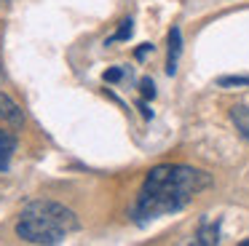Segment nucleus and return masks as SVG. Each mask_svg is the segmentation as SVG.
I'll list each match as a JSON object with an SVG mask.
<instances>
[{
    "mask_svg": "<svg viewBox=\"0 0 249 246\" xmlns=\"http://www.w3.org/2000/svg\"><path fill=\"white\" fill-rule=\"evenodd\" d=\"M147 51H153V46L150 43H142V48H137V59H145Z\"/></svg>",
    "mask_w": 249,
    "mask_h": 246,
    "instance_id": "obj_12",
    "label": "nucleus"
},
{
    "mask_svg": "<svg viewBox=\"0 0 249 246\" xmlns=\"http://www.w3.org/2000/svg\"><path fill=\"white\" fill-rule=\"evenodd\" d=\"M196 244H204V246H212V244H220V225H204L196 235Z\"/></svg>",
    "mask_w": 249,
    "mask_h": 246,
    "instance_id": "obj_7",
    "label": "nucleus"
},
{
    "mask_svg": "<svg viewBox=\"0 0 249 246\" xmlns=\"http://www.w3.org/2000/svg\"><path fill=\"white\" fill-rule=\"evenodd\" d=\"M217 83H220L222 88H231V86H249V75H225V78H220Z\"/></svg>",
    "mask_w": 249,
    "mask_h": 246,
    "instance_id": "obj_9",
    "label": "nucleus"
},
{
    "mask_svg": "<svg viewBox=\"0 0 249 246\" xmlns=\"http://www.w3.org/2000/svg\"><path fill=\"white\" fill-rule=\"evenodd\" d=\"M3 3H8V0H0V5H3Z\"/></svg>",
    "mask_w": 249,
    "mask_h": 246,
    "instance_id": "obj_14",
    "label": "nucleus"
},
{
    "mask_svg": "<svg viewBox=\"0 0 249 246\" xmlns=\"http://www.w3.org/2000/svg\"><path fill=\"white\" fill-rule=\"evenodd\" d=\"M140 86H142V96H145V99H153V96H156V86H153L150 78H145Z\"/></svg>",
    "mask_w": 249,
    "mask_h": 246,
    "instance_id": "obj_10",
    "label": "nucleus"
},
{
    "mask_svg": "<svg viewBox=\"0 0 249 246\" xmlns=\"http://www.w3.org/2000/svg\"><path fill=\"white\" fill-rule=\"evenodd\" d=\"M179 53H182V32H179V27H172V32H169V59H166V72L169 75L177 72Z\"/></svg>",
    "mask_w": 249,
    "mask_h": 246,
    "instance_id": "obj_4",
    "label": "nucleus"
},
{
    "mask_svg": "<svg viewBox=\"0 0 249 246\" xmlns=\"http://www.w3.org/2000/svg\"><path fill=\"white\" fill-rule=\"evenodd\" d=\"M209 185L212 176L201 169H193V166H182V163L156 166V169L147 171L131 214H134L137 222L166 217V214L185 209Z\"/></svg>",
    "mask_w": 249,
    "mask_h": 246,
    "instance_id": "obj_1",
    "label": "nucleus"
},
{
    "mask_svg": "<svg viewBox=\"0 0 249 246\" xmlns=\"http://www.w3.org/2000/svg\"><path fill=\"white\" fill-rule=\"evenodd\" d=\"M241 246H249V238H247V241H241Z\"/></svg>",
    "mask_w": 249,
    "mask_h": 246,
    "instance_id": "obj_13",
    "label": "nucleus"
},
{
    "mask_svg": "<svg viewBox=\"0 0 249 246\" xmlns=\"http://www.w3.org/2000/svg\"><path fill=\"white\" fill-rule=\"evenodd\" d=\"M231 121H233V126H236V131L249 142V107L247 105L231 107Z\"/></svg>",
    "mask_w": 249,
    "mask_h": 246,
    "instance_id": "obj_6",
    "label": "nucleus"
},
{
    "mask_svg": "<svg viewBox=\"0 0 249 246\" xmlns=\"http://www.w3.org/2000/svg\"><path fill=\"white\" fill-rule=\"evenodd\" d=\"M75 230H78L75 211L56 201L27 203L17 219V235L27 244H59Z\"/></svg>",
    "mask_w": 249,
    "mask_h": 246,
    "instance_id": "obj_2",
    "label": "nucleus"
},
{
    "mask_svg": "<svg viewBox=\"0 0 249 246\" xmlns=\"http://www.w3.org/2000/svg\"><path fill=\"white\" fill-rule=\"evenodd\" d=\"M0 121L8 123V126H14V128L24 126L22 107H19L17 102H14L11 96H8V94H3V91H0Z\"/></svg>",
    "mask_w": 249,
    "mask_h": 246,
    "instance_id": "obj_3",
    "label": "nucleus"
},
{
    "mask_svg": "<svg viewBox=\"0 0 249 246\" xmlns=\"http://www.w3.org/2000/svg\"><path fill=\"white\" fill-rule=\"evenodd\" d=\"M131 30H134V21H131V19H124V21H121V27H118V32H115V35L110 37L107 43H115V40H129V37H131Z\"/></svg>",
    "mask_w": 249,
    "mask_h": 246,
    "instance_id": "obj_8",
    "label": "nucleus"
},
{
    "mask_svg": "<svg viewBox=\"0 0 249 246\" xmlns=\"http://www.w3.org/2000/svg\"><path fill=\"white\" fill-rule=\"evenodd\" d=\"M121 75H124V70L113 67V70H107V72H105V80H107V83H115V80H121Z\"/></svg>",
    "mask_w": 249,
    "mask_h": 246,
    "instance_id": "obj_11",
    "label": "nucleus"
},
{
    "mask_svg": "<svg viewBox=\"0 0 249 246\" xmlns=\"http://www.w3.org/2000/svg\"><path fill=\"white\" fill-rule=\"evenodd\" d=\"M14 153H17V137H14L11 131H3V128H0V171L8 169Z\"/></svg>",
    "mask_w": 249,
    "mask_h": 246,
    "instance_id": "obj_5",
    "label": "nucleus"
}]
</instances>
